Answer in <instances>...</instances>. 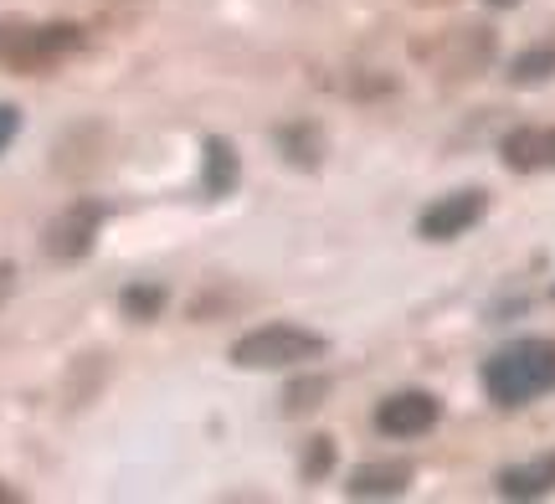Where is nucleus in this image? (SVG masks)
Instances as JSON below:
<instances>
[{"instance_id":"obj_4","label":"nucleus","mask_w":555,"mask_h":504,"mask_svg":"<svg viewBox=\"0 0 555 504\" xmlns=\"http://www.w3.org/2000/svg\"><path fill=\"white\" fill-rule=\"evenodd\" d=\"M376 427L386 438H422L437 427V397L427 391H397L376 406Z\"/></svg>"},{"instance_id":"obj_7","label":"nucleus","mask_w":555,"mask_h":504,"mask_svg":"<svg viewBox=\"0 0 555 504\" xmlns=\"http://www.w3.org/2000/svg\"><path fill=\"white\" fill-rule=\"evenodd\" d=\"M551 489H555V453L499 474V494H509V500H535V494H551Z\"/></svg>"},{"instance_id":"obj_5","label":"nucleus","mask_w":555,"mask_h":504,"mask_svg":"<svg viewBox=\"0 0 555 504\" xmlns=\"http://www.w3.org/2000/svg\"><path fill=\"white\" fill-rule=\"evenodd\" d=\"M103 222V206H78V211H67V217H57V222L47 227V253L52 258H82L88 247H93V232H99Z\"/></svg>"},{"instance_id":"obj_11","label":"nucleus","mask_w":555,"mask_h":504,"mask_svg":"<svg viewBox=\"0 0 555 504\" xmlns=\"http://www.w3.org/2000/svg\"><path fill=\"white\" fill-rule=\"evenodd\" d=\"M159 309H165V288L159 283H129L124 288V314L129 320H155Z\"/></svg>"},{"instance_id":"obj_2","label":"nucleus","mask_w":555,"mask_h":504,"mask_svg":"<svg viewBox=\"0 0 555 504\" xmlns=\"http://www.w3.org/2000/svg\"><path fill=\"white\" fill-rule=\"evenodd\" d=\"M319 356H324V335L304 329V324H262L232 345V361L247 371H283V365H304Z\"/></svg>"},{"instance_id":"obj_13","label":"nucleus","mask_w":555,"mask_h":504,"mask_svg":"<svg viewBox=\"0 0 555 504\" xmlns=\"http://www.w3.org/2000/svg\"><path fill=\"white\" fill-rule=\"evenodd\" d=\"M16 129H21V114L11 108V103H0V155L11 150V140H16Z\"/></svg>"},{"instance_id":"obj_9","label":"nucleus","mask_w":555,"mask_h":504,"mask_svg":"<svg viewBox=\"0 0 555 504\" xmlns=\"http://www.w3.org/2000/svg\"><path fill=\"white\" fill-rule=\"evenodd\" d=\"M551 73H555V41L530 47V52H519V57L509 62V78H515L519 88H535V82H545Z\"/></svg>"},{"instance_id":"obj_15","label":"nucleus","mask_w":555,"mask_h":504,"mask_svg":"<svg viewBox=\"0 0 555 504\" xmlns=\"http://www.w3.org/2000/svg\"><path fill=\"white\" fill-rule=\"evenodd\" d=\"M489 5H519V0H489Z\"/></svg>"},{"instance_id":"obj_6","label":"nucleus","mask_w":555,"mask_h":504,"mask_svg":"<svg viewBox=\"0 0 555 504\" xmlns=\"http://www.w3.org/2000/svg\"><path fill=\"white\" fill-rule=\"evenodd\" d=\"M509 170H555V129H515L504 140Z\"/></svg>"},{"instance_id":"obj_16","label":"nucleus","mask_w":555,"mask_h":504,"mask_svg":"<svg viewBox=\"0 0 555 504\" xmlns=\"http://www.w3.org/2000/svg\"><path fill=\"white\" fill-rule=\"evenodd\" d=\"M0 500H11V494H5V489H0Z\"/></svg>"},{"instance_id":"obj_3","label":"nucleus","mask_w":555,"mask_h":504,"mask_svg":"<svg viewBox=\"0 0 555 504\" xmlns=\"http://www.w3.org/2000/svg\"><path fill=\"white\" fill-rule=\"evenodd\" d=\"M478 222H483V191H453V196H442V202H433L422 211L416 232L427 243H453V237H463Z\"/></svg>"},{"instance_id":"obj_14","label":"nucleus","mask_w":555,"mask_h":504,"mask_svg":"<svg viewBox=\"0 0 555 504\" xmlns=\"http://www.w3.org/2000/svg\"><path fill=\"white\" fill-rule=\"evenodd\" d=\"M5 288H11V262H0V299H5Z\"/></svg>"},{"instance_id":"obj_12","label":"nucleus","mask_w":555,"mask_h":504,"mask_svg":"<svg viewBox=\"0 0 555 504\" xmlns=\"http://www.w3.org/2000/svg\"><path fill=\"white\" fill-rule=\"evenodd\" d=\"M330 464H335V448H330V438H319V443L309 448V458H304V474H324Z\"/></svg>"},{"instance_id":"obj_10","label":"nucleus","mask_w":555,"mask_h":504,"mask_svg":"<svg viewBox=\"0 0 555 504\" xmlns=\"http://www.w3.org/2000/svg\"><path fill=\"white\" fill-rule=\"evenodd\" d=\"M232 185H237V155L221 140H211L206 144V191H211V196H227Z\"/></svg>"},{"instance_id":"obj_1","label":"nucleus","mask_w":555,"mask_h":504,"mask_svg":"<svg viewBox=\"0 0 555 504\" xmlns=\"http://www.w3.org/2000/svg\"><path fill=\"white\" fill-rule=\"evenodd\" d=\"M483 391L494 397L499 406H525L555 391V340H515L504 345L494 361L483 365Z\"/></svg>"},{"instance_id":"obj_8","label":"nucleus","mask_w":555,"mask_h":504,"mask_svg":"<svg viewBox=\"0 0 555 504\" xmlns=\"http://www.w3.org/2000/svg\"><path fill=\"white\" fill-rule=\"evenodd\" d=\"M406 479H412V464H365V468H356L350 494H360V500H371V494H401Z\"/></svg>"}]
</instances>
